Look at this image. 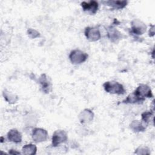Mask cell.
Returning <instances> with one entry per match:
<instances>
[{
	"label": "cell",
	"mask_w": 155,
	"mask_h": 155,
	"mask_svg": "<svg viewBox=\"0 0 155 155\" xmlns=\"http://www.w3.org/2000/svg\"><path fill=\"white\" fill-rule=\"evenodd\" d=\"M9 153L10 154H19L20 153L19 152H18L16 151H15L14 150H10L9 151Z\"/></svg>",
	"instance_id": "20"
},
{
	"label": "cell",
	"mask_w": 155,
	"mask_h": 155,
	"mask_svg": "<svg viewBox=\"0 0 155 155\" xmlns=\"http://www.w3.org/2000/svg\"><path fill=\"white\" fill-rule=\"evenodd\" d=\"M153 96L150 87L146 85L141 84L137 88L122 101L124 104H141L146 97L151 98Z\"/></svg>",
	"instance_id": "1"
},
{
	"label": "cell",
	"mask_w": 155,
	"mask_h": 155,
	"mask_svg": "<svg viewBox=\"0 0 155 155\" xmlns=\"http://www.w3.org/2000/svg\"><path fill=\"white\" fill-rule=\"evenodd\" d=\"M142 120L145 124L154 122L153 111H145L142 114Z\"/></svg>",
	"instance_id": "17"
},
{
	"label": "cell",
	"mask_w": 155,
	"mask_h": 155,
	"mask_svg": "<svg viewBox=\"0 0 155 155\" xmlns=\"http://www.w3.org/2000/svg\"><path fill=\"white\" fill-rule=\"evenodd\" d=\"M37 147L32 143L26 144L22 148V153L26 155H33L36 153Z\"/></svg>",
	"instance_id": "15"
},
{
	"label": "cell",
	"mask_w": 155,
	"mask_h": 155,
	"mask_svg": "<svg viewBox=\"0 0 155 155\" xmlns=\"http://www.w3.org/2000/svg\"><path fill=\"white\" fill-rule=\"evenodd\" d=\"M78 117L81 124L89 123L93 120L94 113L90 109H85L80 113Z\"/></svg>",
	"instance_id": "9"
},
{
	"label": "cell",
	"mask_w": 155,
	"mask_h": 155,
	"mask_svg": "<svg viewBox=\"0 0 155 155\" xmlns=\"http://www.w3.org/2000/svg\"><path fill=\"white\" fill-rule=\"evenodd\" d=\"M147 27L144 23L139 19L131 22V32L136 35H141L146 31Z\"/></svg>",
	"instance_id": "8"
},
{
	"label": "cell",
	"mask_w": 155,
	"mask_h": 155,
	"mask_svg": "<svg viewBox=\"0 0 155 155\" xmlns=\"http://www.w3.org/2000/svg\"><path fill=\"white\" fill-rule=\"evenodd\" d=\"M67 140V134L64 130H58L55 131L52 136L51 145L53 147H56L61 143Z\"/></svg>",
	"instance_id": "4"
},
{
	"label": "cell",
	"mask_w": 155,
	"mask_h": 155,
	"mask_svg": "<svg viewBox=\"0 0 155 155\" xmlns=\"http://www.w3.org/2000/svg\"><path fill=\"white\" fill-rule=\"evenodd\" d=\"M131 130L134 132L144 131L146 129V125L139 120H133L130 124Z\"/></svg>",
	"instance_id": "14"
},
{
	"label": "cell",
	"mask_w": 155,
	"mask_h": 155,
	"mask_svg": "<svg viewBox=\"0 0 155 155\" xmlns=\"http://www.w3.org/2000/svg\"><path fill=\"white\" fill-rule=\"evenodd\" d=\"M27 34L28 36L32 39L36 38L40 36L39 33L36 30H34L33 28H28L27 30Z\"/></svg>",
	"instance_id": "19"
},
{
	"label": "cell",
	"mask_w": 155,
	"mask_h": 155,
	"mask_svg": "<svg viewBox=\"0 0 155 155\" xmlns=\"http://www.w3.org/2000/svg\"><path fill=\"white\" fill-rule=\"evenodd\" d=\"M88 56L87 53L79 49H75L70 52L69 59L73 64H81L87 59Z\"/></svg>",
	"instance_id": "3"
},
{
	"label": "cell",
	"mask_w": 155,
	"mask_h": 155,
	"mask_svg": "<svg viewBox=\"0 0 155 155\" xmlns=\"http://www.w3.org/2000/svg\"><path fill=\"white\" fill-rule=\"evenodd\" d=\"M107 36L113 42H117L122 38V33L113 27L107 28Z\"/></svg>",
	"instance_id": "10"
},
{
	"label": "cell",
	"mask_w": 155,
	"mask_h": 155,
	"mask_svg": "<svg viewBox=\"0 0 155 155\" xmlns=\"http://www.w3.org/2000/svg\"><path fill=\"white\" fill-rule=\"evenodd\" d=\"M102 3L113 8L122 9L127 5L128 2L126 1H102Z\"/></svg>",
	"instance_id": "13"
},
{
	"label": "cell",
	"mask_w": 155,
	"mask_h": 155,
	"mask_svg": "<svg viewBox=\"0 0 155 155\" xmlns=\"http://www.w3.org/2000/svg\"><path fill=\"white\" fill-rule=\"evenodd\" d=\"M85 36L87 39L91 42H94L99 40L101 38L100 31L97 28L87 27L85 28L84 31Z\"/></svg>",
	"instance_id": "5"
},
{
	"label": "cell",
	"mask_w": 155,
	"mask_h": 155,
	"mask_svg": "<svg viewBox=\"0 0 155 155\" xmlns=\"http://www.w3.org/2000/svg\"><path fill=\"white\" fill-rule=\"evenodd\" d=\"M2 95L4 99L9 104H15L18 100V97L17 96L9 92L6 89H4L3 90Z\"/></svg>",
	"instance_id": "16"
},
{
	"label": "cell",
	"mask_w": 155,
	"mask_h": 155,
	"mask_svg": "<svg viewBox=\"0 0 155 155\" xmlns=\"http://www.w3.org/2000/svg\"><path fill=\"white\" fill-rule=\"evenodd\" d=\"M48 138L47 131L41 128H36L32 131V139L35 142H42L45 141Z\"/></svg>",
	"instance_id": "6"
},
{
	"label": "cell",
	"mask_w": 155,
	"mask_h": 155,
	"mask_svg": "<svg viewBox=\"0 0 155 155\" xmlns=\"http://www.w3.org/2000/svg\"><path fill=\"white\" fill-rule=\"evenodd\" d=\"M7 139L10 142L19 143L22 141V134L16 129H12L7 133Z\"/></svg>",
	"instance_id": "12"
},
{
	"label": "cell",
	"mask_w": 155,
	"mask_h": 155,
	"mask_svg": "<svg viewBox=\"0 0 155 155\" xmlns=\"http://www.w3.org/2000/svg\"><path fill=\"white\" fill-rule=\"evenodd\" d=\"M81 5L83 10L90 15L96 14L99 8V4L96 1H90L89 2L83 1Z\"/></svg>",
	"instance_id": "7"
},
{
	"label": "cell",
	"mask_w": 155,
	"mask_h": 155,
	"mask_svg": "<svg viewBox=\"0 0 155 155\" xmlns=\"http://www.w3.org/2000/svg\"><path fill=\"white\" fill-rule=\"evenodd\" d=\"M103 87L107 93L116 94H124L125 90L124 86L116 81H107L103 84Z\"/></svg>",
	"instance_id": "2"
},
{
	"label": "cell",
	"mask_w": 155,
	"mask_h": 155,
	"mask_svg": "<svg viewBox=\"0 0 155 155\" xmlns=\"http://www.w3.org/2000/svg\"><path fill=\"white\" fill-rule=\"evenodd\" d=\"M134 154H150V150L148 147L144 146H140L135 150Z\"/></svg>",
	"instance_id": "18"
},
{
	"label": "cell",
	"mask_w": 155,
	"mask_h": 155,
	"mask_svg": "<svg viewBox=\"0 0 155 155\" xmlns=\"http://www.w3.org/2000/svg\"><path fill=\"white\" fill-rule=\"evenodd\" d=\"M39 83L40 84L43 91L45 93H48L51 88V85L50 81L48 79L45 74H42L38 79Z\"/></svg>",
	"instance_id": "11"
}]
</instances>
